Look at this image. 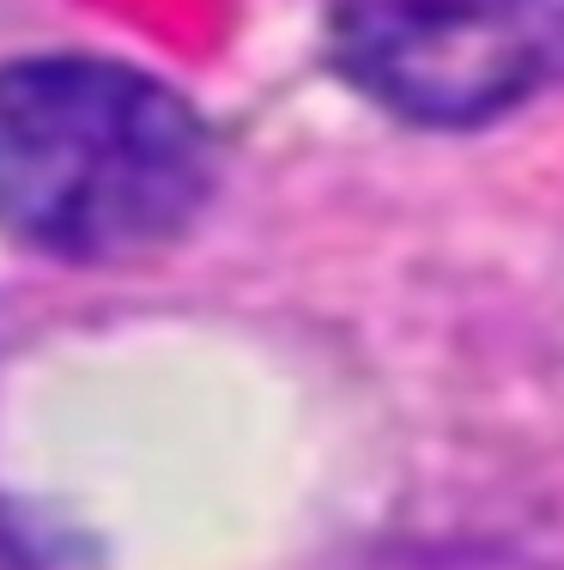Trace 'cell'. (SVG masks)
Returning <instances> with one entry per match:
<instances>
[{
    "label": "cell",
    "instance_id": "1",
    "mask_svg": "<svg viewBox=\"0 0 564 570\" xmlns=\"http://www.w3.org/2000/svg\"><path fill=\"white\" fill-rule=\"evenodd\" d=\"M219 146L177 86L103 56L0 61V230L31 255L116 267L207 213Z\"/></svg>",
    "mask_w": 564,
    "mask_h": 570
},
{
    "label": "cell",
    "instance_id": "2",
    "mask_svg": "<svg viewBox=\"0 0 564 570\" xmlns=\"http://www.w3.org/2000/svg\"><path fill=\"white\" fill-rule=\"evenodd\" d=\"M353 91L413 128H486L564 86V0H328Z\"/></svg>",
    "mask_w": 564,
    "mask_h": 570
},
{
    "label": "cell",
    "instance_id": "3",
    "mask_svg": "<svg viewBox=\"0 0 564 570\" xmlns=\"http://www.w3.org/2000/svg\"><path fill=\"white\" fill-rule=\"evenodd\" d=\"M413 570H516V564H486V559H462V564H413Z\"/></svg>",
    "mask_w": 564,
    "mask_h": 570
}]
</instances>
